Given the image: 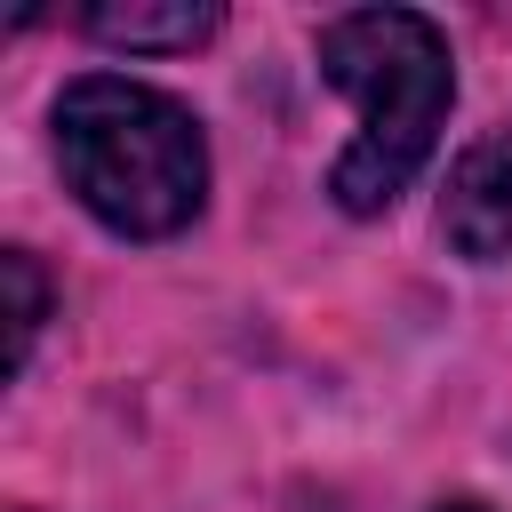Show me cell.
I'll list each match as a JSON object with an SVG mask.
<instances>
[{
  "mask_svg": "<svg viewBox=\"0 0 512 512\" xmlns=\"http://www.w3.org/2000/svg\"><path fill=\"white\" fill-rule=\"evenodd\" d=\"M320 80L360 112L352 144L328 168V200L344 216H384L432 160L448 104H456V56L448 32L424 8H344L312 32Z\"/></svg>",
  "mask_w": 512,
  "mask_h": 512,
  "instance_id": "6da1fadb",
  "label": "cell"
},
{
  "mask_svg": "<svg viewBox=\"0 0 512 512\" xmlns=\"http://www.w3.org/2000/svg\"><path fill=\"white\" fill-rule=\"evenodd\" d=\"M48 128H56L64 192L112 240H176L200 224L208 136L184 96L128 80V72H80V80H64Z\"/></svg>",
  "mask_w": 512,
  "mask_h": 512,
  "instance_id": "7a4b0ae2",
  "label": "cell"
},
{
  "mask_svg": "<svg viewBox=\"0 0 512 512\" xmlns=\"http://www.w3.org/2000/svg\"><path fill=\"white\" fill-rule=\"evenodd\" d=\"M440 240L464 264H504L512 256V120L456 152L448 192H440Z\"/></svg>",
  "mask_w": 512,
  "mask_h": 512,
  "instance_id": "3957f363",
  "label": "cell"
},
{
  "mask_svg": "<svg viewBox=\"0 0 512 512\" xmlns=\"http://www.w3.org/2000/svg\"><path fill=\"white\" fill-rule=\"evenodd\" d=\"M216 24H224L216 0H128V8H88V16H80L88 40L128 48V56H176V48H200Z\"/></svg>",
  "mask_w": 512,
  "mask_h": 512,
  "instance_id": "277c9868",
  "label": "cell"
},
{
  "mask_svg": "<svg viewBox=\"0 0 512 512\" xmlns=\"http://www.w3.org/2000/svg\"><path fill=\"white\" fill-rule=\"evenodd\" d=\"M0 280H8V376H24L32 336H40V320H48V272H40L32 248H8V256H0Z\"/></svg>",
  "mask_w": 512,
  "mask_h": 512,
  "instance_id": "5b68a950",
  "label": "cell"
},
{
  "mask_svg": "<svg viewBox=\"0 0 512 512\" xmlns=\"http://www.w3.org/2000/svg\"><path fill=\"white\" fill-rule=\"evenodd\" d=\"M432 512H496V504H480V496H440Z\"/></svg>",
  "mask_w": 512,
  "mask_h": 512,
  "instance_id": "8992f818",
  "label": "cell"
}]
</instances>
